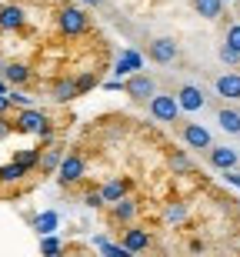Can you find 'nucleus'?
<instances>
[{"instance_id": "nucleus-1", "label": "nucleus", "mask_w": 240, "mask_h": 257, "mask_svg": "<svg viewBox=\"0 0 240 257\" xmlns=\"http://www.w3.org/2000/svg\"><path fill=\"white\" fill-rule=\"evenodd\" d=\"M57 30L64 37H84L87 30H90V14H87V7H80V4H64V7L57 10Z\"/></svg>"}, {"instance_id": "nucleus-2", "label": "nucleus", "mask_w": 240, "mask_h": 257, "mask_svg": "<svg viewBox=\"0 0 240 257\" xmlns=\"http://www.w3.org/2000/svg\"><path fill=\"white\" fill-rule=\"evenodd\" d=\"M14 124H17L20 134H34V137H44V141H50V134H54L50 117L44 114V110H37V107H24V110H17Z\"/></svg>"}, {"instance_id": "nucleus-3", "label": "nucleus", "mask_w": 240, "mask_h": 257, "mask_svg": "<svg viewBox=\"0 0 240 257\" xmlns=\"http://www.w3.org/2000/svg\"><path fill=\"white\" fill-rule=\"evenodd\" d=\"M87 174V157L80 151H67V157H64V164L57 167V177L64 187H70V184H80Z\"/></svg>"}, {"instance_id": "nucleus-4", "label": "nucleus", "mask_w": 240, "mask_h": 257, "mask_svg": "<svg viewBox=\"0 0 240 257\" xmlns=\"http://www.w3.org/2000/svg\"><path fill=\"white\" fill-rule=\"evenodd\" d=\"M127 97L134 100V104H150L157 97V84H154V77L150 74H134V77H127V84H124Z\"/></svg>"}, {"instance_id": "nucleus-5", "label": "nucleus", "mask_w": 240, "mask_h": 257, "mask_svg": "<svg viewBox=\"0 0 240 257\" xmlns=\"http://www.w3.org/2000/svg\"><path fill=\"white\" fill-rule=\"evenodd\" d=\"M147 110H150V117L160 120V124H173V120L180 117V104H177V97H173V94H160V90H157V97L147 104Z\"/></svg>"}, {"instance_id": "nucleus-6", "label": "nucleus", "mask_w": 240, "mask_h": 257, "mask_svg": "<svg viewBox=\"0 0 240 257\" xmlns=\"http://www.w3.org/2000/svg\"><path fill=\"white\" fill-rule=\"evenodd\" d=\"M177 54H180V44L173 37H154L150 47H147V57L154 60V64H173Z\"/></svg>"}, {"instance_id": "nucleus-7", "label": "nucleus", "mask_w": 240, "mask_h": 257, "mask_svg": "<svg viewBox=\"0 0 240 257\" xmlns=\"http://www.w3.org/2000/svg\"><path fill=\"white\" fill-rule=\"evenodd\" d=\"M180 137H183V144H187V147H190V151H210L213 147V137H210V131H207V127L203 124H183L180 127Z\"/></svg>"}, {"instance_id": "nucleus-8", "label": "nucleus", "mask_w": 240, "mask_h": 257, "mask_svg": "<svg viewBox=\"0 0 240 257\" xmlns=\"http://www.w3.org/2000/svg\"><path fill=\"white\" fill-rule=\"evenodd\" d=\"M207 161H210V167H217V171H237L240 164V151H233V147H227V144H213L210 151H207Z\"/></svg>"}, {"instance_id": "nucleus-9", "label": "nucleus", "mask_w": 240, "mask_h": 257, "mask_svg": "<svg viewBox=\"0 0 240 257\" xmlns=\"http://www.w3.org/2000/svg\"><path fill=\"white\" fill-rule=\"evenodd\" d=\"M173 97H177L180 110H187V114H197V110L207 107V94H203L197 84H180V90H177Z\"/></svg>"}, {"instance_id": "nucleus-10", "label": "nucleus", "mask_w": 240, "mask_h": 257, "mask_svg": "<svg viewBox=\"0 0 240 257\" xmlns=\"http://www.w3.org/2000/svg\"><path fill=\"white\" fill-rule=\"evenodd\" d=\"M120 247H124L127 254H140V250L150 247V234H147L140 224H130V227H124V234H120Z\"/></svg>"}, {"instance_id": "nucleus-11", "label": "nucleus", "mask_w": 240, "mask_h": 257, "mask_svg": "<svg viewBox=\"0 0 240 257\" xmlns=\"http://www.w3.org/2000/svg\"><path fill=\"white\" fill-rule=\"evenodd\" d=\"M27 24V10L20 4H0V30L4 34H14V30H24Z\"/></svg>"}, {"instance_id": "nucleus-12", "label": "nucleus", "mask_w": 240, "mask_h": 257, "mask_svg": "<svg viewBox=\"0 0 240 257\" xmlns=\"http://www.w3.org/2000/svg\"><path fill=\"white\" fill-rule=\"evenodd\" d=\"M137 214H140L137 197H124V200H117V204H110V220L120 224V227H130V224L137 220Z\"/></svg>"}, {"instance_id": "nucleus-13", "label": "nucleus", "mask_w": 240, "mask_h": 257, "mask_svg": "<svg viewBox=\"0 0 240 257\" xmlns=\"http://www.w3.org/2000/svg\"><path fill=\"white\" fill-rule=\"evenodd\" d=\"M100 197H104V204H117V200L130 197V181L127 177H110V181L100 184Z\"/></svg>"}, {"instance_id": "nucleus-14", "label": "nucleus", "mask_w": 240, "mask_h": 257, "mask_svg": "<svg viewBox=\"0 0 240 257\" xmlns=\"http://www.w3.org/2000/svg\"><path fill=\"white\" fill-rule=\"evenodd\" d=\"M50 97H54L57 104H70L74 97H80V90H77V77H57V80L50 84Z\"/></svg>"}, {"instance_id": "nucleus-15", "label": "nucleus", "mask_w": 240, "mask_h": 257, "mask_svg": "<svg viewBox=\"0 0 240 257\" xmlns=\"http://www.w3.org/2000/svg\"><path fill=\"white\" fill-rule=\"evenodd\" d=\"M30 77H34V70H30L24 60H7V67H4V80H7L10 87H27Z\"/></svg>"}, {"instance_id": "nucleus-16", "label": "nucleus", "mask_w": 240, "mask_h": 257, "mask_svg": "<svg viewBox=\"0 0 240 257\" xmlns=\"http://www.w3.org/2000/svg\"><path fill=\"white\" fill-rule=\"evenodd\" d=\"M213 87H217V94H220L223 100H233V104L240 100V74H233V70L220 74L217 80H213Z\"/></svg>"}, {"instance_id": "nucleus-17", "label": "nucleus", "mask_w": 240, "mask_h": 257, "mask_svg": "<svg viewBox=\"0 0 240 257\" xmlns=\"http://www.w3.org/2000/svg\"><path fill=\"white\" fill-rule=\"evenodd\" d=\"M217 124H220V131L223 134H230V137H240V110L237 107H220L217 110Z\"/></svg>"}, {"instance_id": "nucleus-18", "label": "nucleus", "mask_w": 240, "mask_h": 257, "mask_svg": "<svg viewBox=\"0 0 240 257\" xmlns=\"http://www.w3.org/2000/svg\"><path fill=\"white\" fill-rule=\"evenodd\" d=\"M190 7L203 20H220L223 17V0H190Z\"/></svg>"}, {"instance_id": "nucleus-19", "label": "nucleus", "mask_w": 240, "mask_h": 257, "mask_svg": "<svg viewBox=\"0 0 240 257\" xmlns=\"http://www.w3.org/2000/svg\"><path fill=\"white\" fill-rule=\"evenodd\" d=\"M64 157H67V151H64V147H50V151H40V171H44V174L57 171L60 164H64Z\"/></svg>"}, {"instance_id": "nucleus-20", "label": "nucleus", "mask_w": 240, "mask_h": 257, "mask_svg": "<svg viewBox=\"0 0 240 257\" xmlns=\"http://www.w3.org/2000/svg\"><path fill=\"white\" fill-rule=\"evenodd\" d=\"M14 164H20V167L30 174L34 167H40V151H37V147H24V151L14 154Z\"/></svg>"}, {"instance_id": "nucleus-21", "label": "nucleus", "mask_w": 240, "mask_h": 257, "mask_svg": "<svg viewBox=\"0 0 240 257\" xmlns=\"http://www.w3.org/2000/svg\"><path fill=\"white\" fill-rule=\"evenodd\" d=\"M167 167H170L173 174H190L193 171V161L183 151H170V154H167Z\"/></svg>"}, {"instance_id": "nucleus-22", "label": "nucleus", "mask_w": 240, "mask_h": 257, "mask_svg": "<svg viewBox=\"0 0 240 257\" xmlns=\"http://www.w3.org/2000/svg\"><path fill=\"white\" fill-rule=\"evenodd\" d=\"M24 177H27V171L14 161H10L7 167H0V184H17V181H24Z\"/></svg>"}, {"instance_id": "nucleus-23", "label": "nucleus", "mask_w": 240, "mask_h": 257, "mask_svg": "<svg viewBox=\"0 0 240 257\" xmlns=\"http://www.w3.org/2000/svg\"><path fill=\"white\" fill-rule=\"evenodd\" d=\"M163 220L167 224H183L187 220V204H167L163 207Z\"/></svg>"}, {"instance_id": "nucleus-24", "label": "nucleus", "mask_w": 240, "mask_h": 257, "mask_svg": "<svg viewBox=\"0 0 240 257\" xmlns=\"http://www.w3.org/2000/svg\"><path fill=\"white\" fill-rule=\"evenodd\" d=\"M97 247H100V254H104V257H130L120 244H110V240H97Z\"/></svg>"}, {"instance_id": "nucleus-25", "label": "nucleus", "mask_w": 240, "mask_h": 257, "mask_svg": "<svg viewBox=\"0 0 240 257\" xmlns=\"http://www.w3.org/2000/svg\"><path fill=\"white\" fill-rule=\"evenodd\" d=\"M223 44L233 50H240V24H227V30H223Z\"/></svg>"}, {"instance_id": "nucleus-26", "label": "nucleus", "mask_w": 240, "mask_h": 257, "mask_svg": "<svg viewBox=\"0 0 240 257\" xmlns=\"http://www.w3.org/2000/svg\"><path fill=\"white\" fill-rule=\"evenodd\" d=\"M217 54H220V60H223L227 67H237V64H240V50L227 47V44H220V50H217Z\"/></svg>"}, {"instance_id": "nucleus-27", "label": "nucleus", "mask_w": 240, "mask_h": 257, "mask_svg": "<svg viewBox=\"0 0 240 257\" xmlns=\"http://www.w3.org/2000/svg\"><path fill=\"white\" fill-rule=\"evenodd\" d=\"M94 84H97V77H94V74H80V77H77V90H80V94L94 90Z\"/></svg>"}, {"instance_id": "nucleus-28", "label": "nucleus", "mask_w": 240, "mask_h": 257, "mask_svg": "<svg viewBox=\"0 0 240 257\" xmlns=\"http://www.w3.org/2000/svg\"><path fill=\"white\" fill-rule=\"evenodd\" d=\"M17 131V124H14V117H0V141H7L10 134Z\"/></svg>"}, {"instance_id": "nucleus-29", "label": "nucleus", "mask_w": 240, "mask_h": 257, "mask_svg": "<svg viewBox=\"0 0 240 257\" xmlns=\"http://www.w3.org/2000/svg\"><path fill=\"white\" fill-rule=\"evenodd\" d=\"M10 104H14V107H20V110H24V107H30V97L27 94H20V90H10Z\"/></svg>"}, {"instance_id": "nucleus-30", "label": "nucleus", "mask_w": 240, "mask_h": 257, "mask_svg": "<svg viewBox=\"0 0 240 257\" xmlns=\"http://www.w3.org/2000/svg\"><path fill=\"white\" fill-rule=\"evenodd\" d=\"M40 250H44V254H60V244H57V240H54V237H47V240H44V244H40Z\"/></svg>"}, {"instance_id": "nucleus-31", "label": "nucleus", "mask_w": 240, "mask_h": 257, "mask_svg": "<svg viewBox=\"0 0 240 257\" xmlns=\"http://www.w3.org/2000/svg\"><path fill=\"white\" fill-rule=\"evenodd\" d=\"M87 207H100V204H104V197H100V191H90V194H87Z\"/></svg>"}, {"instance_id": "nucleus-32", "label": "nucleus", "mask_w": 240, "mask_h": 257, "mask_svg": "<svg viewBox=\"0 0 240 257\" xmlns=\"http://www.w3.org/2000/svg\"><path fill=\"white\" fill-rule=\"evenodd\" d=\"M10 107H14V104H10V97L0 94V117H10Z\"/></svg>"}, {"instance_id": "nucleus-33", "label": "nucleus", "mask_w": 240, "mask_h": 257, "mask_svg": "<svg viewBox=\"0 0 240 257\" xmlns=\"http://www.w3.org/2000/svg\"><path fill=\"white\" fill-rule=\"evenodd\" d=\"M74 4H80V7H104L107 0H74Z\"/></svg>"}, {"instance_id": "nucleus-34", "label": "nucleus", "mask_w": 240, "mask_h": 257, "mask_svg": "<svg viewBox=\"0 0 240 257\" xmlns=\"http://www.w3.org/2000/svg\"><path fill=\"white\" fill-rule=\"evenodd\" d=\"M227 181H230V184H237V187H240V171H227Z\"/></svg>"}, {"instance_id": "nucleus-35", "label": "nucleus", "mask_w": 240, "mask_h": 257, "mask_svg": "<svg viewBox=\"0 0 240 257\" xmlns=\"http://www.w3.org/2000/svg\"><path fill=\"white\" fill-rule=\"evenodd\" d=\"M223 4H227V0H223Z\"/></svg>"}]
</instances>
